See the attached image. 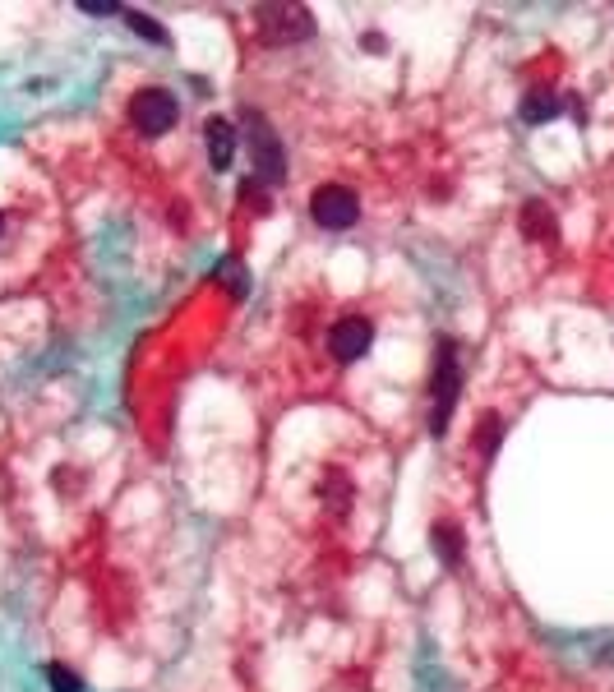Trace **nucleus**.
Segmentation results:
<instances>
[{
	"label": "nucleus",
	"instance_id": "6e6552de",
	"mask_svg": "<svg viewBox=\"0 0 614 692\" xmlns=\"http://www.w3.org/2000/svg\"><path fill=\"white\" fill-rule=\"evenodd\" d=\"M559 111H564V102L554 93H531L527 102H522V120H527V125H545V120H554Z\"/></svg>",
	"mask_w": 614,
	"mask_h": 692
},
{
	"label": "nucleus",
	"instance_id": "423d86ee",
	"mask_svg": "<svg viewBox=\"0 0 614 692\" xmlns=\"http://www.w3.org/2000/svg\"><path fill=\"white\" fill-rule=\"evenodd\" d=\"M328 342H333V356L338 360H356L370 351L374 328H370V319H361V314H347V319L333 323V337H328Z\"/></svg>",
	"mask_w": 614,
	"mask_h": 692
},
{
	"label": "nucleus",
	"instance_id": "0eeeda50",
	"mask_svg": "<svg viewBox=\"0 0 614 692\" xmlns=\"http://www.w3.org/2000/svg\"><path fill=\"white\" fill-rule=\"evenodd\" d=\"M204 139H208V162H213L217 171H227L231 157H236V130H231V120L213 116L204 125Z\"/></svg>",
	"mask_w": 614,
	"mask_h": 692
},
{
	"label": "nucleus",
	"instance_id": "2eb2a0df",
	"mask_svg": "<svg viewBox=\"0 0 614 692\" xmlns=\"http://www.w3.org/2000/svg\"><path fill=\"white\" fill-rule=\"evenodd\" d=\"M0 227H5V222H0Z\"/></svg>",
	"mask_w": 614,
	"mask_h": 692
},
{
	"label": "nucleus",
	"instance_id": "1a4fd4ad",
	"mask_svg": "<svg viewBox=\"0 0 614 692\" xmlns=\"http://www.w3.org/2000/svg\"><path fill=\"white\" fill-rule=\"evenodd\" d=\"M522 231H527V236H536V240H550L554 236V217H550V208H545L541 199H531L527 208H522Z\"/></svg>",
	"mask_w": 614,
	"mask_h": 692
},
{
	"label": "nucleus",
	"instance_id": "39448f33",
	"mask_svg": "<svg viewBox=\"0 0 614 692\" xmlns=\"http://www.w3.org/2000/svg\"><path fill=\"white\" fill-rule=\"evenodd\" d=\"M250 153H254V176L264 180V185H277V180L287 176L282 144H277V134L268 130L259 116H250Z\"/></svg>",
	"mask_w": 614,
	"mask_h": 692
},
{
	"label": "nucleus",
	"instance_id": "20e7f679",
	"mask_svg": "<svg viewBox=\"0 0 614 692\" xmlns=\"http://www.w3.org/2000/svg\"><path fill=\"white\" fill-rule=\"evenodd\" d=\"M176 97L167 93V88H139V93L130 97V125H139L144 134H162L176 125Z\"/></svg>",
	"mask_w": 614,
	"mask_h": 692
},
{
	"label": "nucleus",
	"instance_id": "9b49d317",
	"mask_svg": "<svg viewBox=\"0 0 614 692\" xmlns=\"http://www.w3.org/2000/svg\"><path fill=\"white\" fill-rule=\"evenodd\" d=\"M47 674H51V692H84V683L74 679V669H65V665H47Z\"/></svg>",
	"mask_w": 614,
	"mask_h": 692
},
{
	"label": "nucleus",
	"instance_id": "f257e3e1",
	"mask_svg": "<svg viewBox=\"0 0 614 692\" xmlns=\"http://www.w3.org/2000/svg\"><path fill=\"white\" fill-rule=\"evenodd\" d=\"M254 24H259L264 42H273V47L301 42V37L314 33L310 10H301V5H259V10H254Z\"/></svg>",
	"mask_w": 614,
	"mask_h": 692
},
{
	"label": "nucleus",
	"instance_id": "9d476101",
	"mask_svg": "<svg viewBox=\"0 0 614 692\" xmlns=\"http://www.w3.org/2000/svg\"><path fill=\"white\" fill-rule=\"evenodd\" d=\"M434 549L444 554V563H458L462 559V536L453 526H434Z\"/></svg>",
	"mask_w": 614,
	"mask_h": 692
},
{
	"label": "nucleus",
	"instance_id": "ddd939ff",
	"mask_svg": "<svg viewBox=\"0 0 614 692\" xmlns=\"http://www.w3.org/2000/svg\"><path fill=\"white\" fill-rule=\"evenodd\" d=\"M499 430H504V425H499V420H485V430H481V453H494V443H499Z\"/></svg>",
	"mask_w": 614,
	"mask_h": 692
},
{
	"label": "nucleus",
	"instance_id": "f8f14e48",
	"mask_svg": "<svg viewBox=\"0 0 614 692\" xmlns=\"http://www.w3.org/2000/svg\"><path fill=\"white\" fill-rule=\"evenodd\" d=\"M130 28L134 33L153 37V42H167V33H162V24H153V19H144V14H130Z\"/></svg>",
	"mask_w": 614,
	"mask_h": 692
},
{
	"label": "nucleus",
	"instance_id": "7ed1b4c3",
	"mask_svg": "<svg viewBox=\"0 0 614 692\" xmlns=\"http://www.w3.org/2000/svg\"><path fill=\"white\" fill-rule=\"evenodd\" d=\"M453 402H458V351H453V342H439V360H434V411H430L434 434L448 430Z\"/></svg>",
	"mask_w": 614,
	"mask_h": 692
},
{
	"label": "nucleus",
	"instance_id": "4468645a",
	"mask_svg": "<svg viewBox=\"0 0 614 692\" xmlns=\"http://www.w3.org/2000/svg\"><path fill=\"white\" fill-rule=\"evenodd\" d=\"M79 10H88V14H121V5H97V0H79Z\"/></svg>",
	"mask_w": 614,
	"mask_h": 692
},
{
	"label": "nucleus",
	"instance_id": "f03ea898",
	"mask_svg": "<svg viewBox=\"0 0 614 692\" xmlns=\"http://www.w3.org/2000/svg\"><path fill=\"white\" fill-rule=\"evenodd\" d=\"M310 213L324 231H347V227H356V217H361V199H356L347 185H319L310 199Z\"/></svg>",
	"mask_w": 614,
	"mask_h": 692
}]
</instances>
